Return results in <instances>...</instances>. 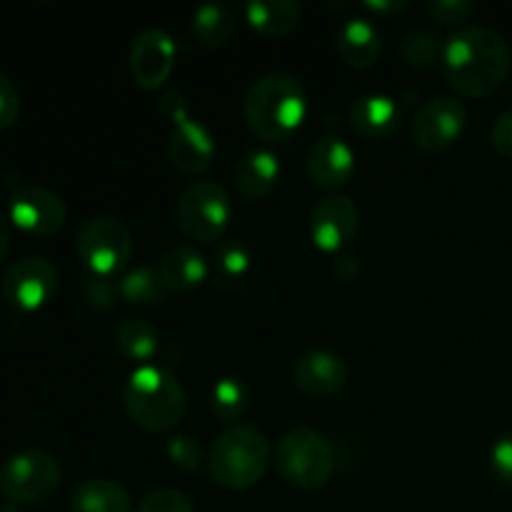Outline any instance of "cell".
Wrapping results in <instances>:
<instances>
[{"label":"cell","instance_id":"obj_1","mask_svg":"<svg viewBox=\"0 0 512 512\" xmlns=\"http://www.w3.org/2000/svg\"><path fill=\"white\" fill-rule=\"evenodd\" d=\"M512 50L503 33L490 25H465L443 48V75L463 98H488L508 80Z\"/></svg>","mask_w":512,"mask_h":512},{"label":"cell","instance_id":"obj_2","mask_svg":"<svg viewBox=\"0 0 512 512\" xmlns=\"http://www.w3.org/2000/svg\"><path fill=\"white\" fill-rule=\"evenodd\" d=\"M248 128L260 140H288L308 115V95L303 83L288 73H268L255 80L243 100Z\"/></svg>","mask_w":512,"mask_h":512},{"label":"cell","instance_id":"obj_3","mask_svg":"<svg viewBox=\"0 0 512 512\" xmlns=\"http://www.w3.org/2000/svg\"><path fill=\"white\" fill-rule=\"evenodd\" d=\"M125 413L148 433H168L183 420L188 395L180 380L160 365H138L123 388Z\"/></svg>","mask_w":512,"mask_h":512},{"label":"cell","instance_id":"obj_4","mask_svg":"<svg viewBox=\"0 0 512 512\" xmlns=\"http://www.w3.org/2000/svg\"><path fill=\"white\" fill-rule=\"evenodd\" d=\"M273 460V448L263 430L255 425H228L210 448V475L220 488L248 490L263 480Z\"/></svg>","mask_w":512,"mask_h":512},{"label":"cell","instance_id":"obj_5","mask_svg":"<svg viewBox=\"0 0 512 512\" xmlns=\"http://www.w3.org/2000/svg\"><path fill=\"white\" fill-rule=\"evenodd\" d=\"M280 478L298 490H320L335 473L333 445L313 428H293L275 448Z\"/></svg>","mask_w":512,"mask_h":512},{"label":"cell","instance_id":"obj_6","mask_svg":"<svg viewBox=\"0 0 512 512\" xmlns=\"http://www.w3.org/2000/svg\"><path fill=\"white\" fill-rule=\"evenodd\" d=\"M180 233L200 245L223 240L233 218V200L230 193L215 180H198L180 193L175 205Z\"/></svg>","mask_w":512,"mask_h":512},{"label":"cell","instance_id":"obj_7","mask_svg":"<svg viewBox=\"0 0 512 512\" xmlns=\"http://www.w3.org/2000/svg\"><path fill=\"white\" fill-rule=\"evenodd\" d=\"M75 250L90 275H113L123 273L125 265L133 258V235L125 228L123 220L110 215H93L83 220L75 235Z\"/></svg>","mask_w":512,"mask_h":512},{"label":"cell","instance_id":"obj_8","mask_svg":"<svg viewBox=\"0 0 512 512\" xmlns=\"http://www.w3.org/2000/svg\"><path fill=\"white\" fill-rule=\"evenodd\" d=\"M60 485V465L45 450H23L0 468V493L13 505H35L48 500Z\"/></svg>","mask_w":512,"mask_h":512},{"label":"cell","instance_id":"obj_9","mask_svg":"<svg viewBox=\"0 0 512 512\" xmlns=\"http://www.w3.org/2000/svg\"><path fill=\"white\" fill-rule=\"evenodd\" d=\"M468 108L455 95H435L425 100L413 118V143L425 153H443L463 135Z\"/></svg>","mask_w":512,"mask_h":512},{"label":"cell","instance_id":"obj_10","mask_svg":"<svg viewBox=\"0 0 512 512\" xmlns=\"http://www.w3.org/2000/svg\"><path fill=\"white\" fill-rule=\"evenodd\" d=\"M58 268L48 258H23L8 268L0 283V293L8 305L23 313H33L48 305L58 290Z\"/></svg>","mask_w":512,"mask_h":512},{"label":"cell","instance_id":"obj_11","mask_svg":"<svg viewBox=\"0 0 512 512\" xmlns=\"http://www.w3.org/2000/svg\"><path fill=\"white\" fill-rule=\"evenodd\" d=\"M68 220L63 198L43 185H23L10 198V223L35 238H50Z\"/></svg>","mask_w":512,"mask_h":512},{"label":"cell","instance_id":"obj_12","mask_svg":"<svg viewBox=\"0 0 512 512\" xmlns=\"http://www.w3.org/2000/svg\"><path fill=\"white\" fill-rule=\"evenodd\" d=\"M360 210L353 198L330 193L313 205L310 238L323 253H340L358 235Z\"/></svg>","mask_w":512,"mask_h":512},{"label":"cell","instance_id":"obj_13","mask_svg":"<svg viewBox=\"0 0 512 512\" xmlns=\"http://www.w3.org/2000/svg\"><path fill=\"white\" fill-rule=\"evenodd\" d=\"M175 40L163 28L138 33L130 45V75L143 90H155L170 78L175 68Z\"/></svg>","mask_w":512,"mask_h":512},{"label":"cell","instance_id":"obj_14","mask_svg":"<svg viewBox=\"0 0 512 512\" xmlns=\"http://www.w3.org/2000/svg\"><path fill=\"white\" fill-rule=\"evenodd\" d=\"M168 158L173 168L183 175H200L213 165L215 140L213 133L193 115H183L173 123L168 140Z\"/></svg>","mask_w":512,"mask_h":512},{"label":"cell","instance_id":"obj_15","mask_svg":"<svg viewBox=\"0 0 512 512\" xmlns=\"http://www.w3.org/2000/svg\"><path fill=\"white\" fill-rule=\"evenodd\" d=\"M350 370L340 355L330 350H310L300 355L293 368L295 388L313 400H325L338 395L348 385Z\"/></svg>","mask_w":512,"mask_h":512},{"label":"cell","instance_id":"obj_16","mask_svg":"<svg viewBox=\"0 0 512 512\" xmlns=\"http://www.w3.org/2000/svg\"><path fill=\"white\" fill-rule=\"evenodd\" d=\"M305 168L318 188L338 190L348 185L355 175V150L350 148L348 140L338 135H325L313 143Z\"/></svg>","mask_w":512,"mask_h":512},{"label":"cell","instance_id":"obj_17","mask_svg":"<svg viewBox=\"0 0 512 512\" xmlns=\"http://www.w3.org/2000/svg\"><path fill=\"white\" fill-rule=\"evenodd\" d=\"M335 50L345 65L365 70L378 63L383 53V35L370 18H350L335 35Z\"/></svg>","mask_w":512,"mask_h":512},{"label":"cell","instance_id":"obj_18","mask_svg":"<svg viewBox=\"0 0 512 512\" xmlns=\"http://www.w3.org/2000/svg\"><path fill=\"white\" fill-rule=\"evenodd\" d=\"M400 115H403L400 105L385 93L360 95L350 105V125L355 133L368 140H383L393 135L400 125Z\"/></svg>","mask_w":512,"mask_h":512},{"label":"cell","instance_id":"obj_19","mask_svg":"<svg viewBox=\"0 0 512 512\" xmlns=\"http://www.w3.org/2000/svg\"><path fill=\"white\" fill-rule=\"evenodd\" d=\"M280 180V160L268 148H250L235 165V185L250 200H260L275 190Z\"/></svg>","mask_w":512,"mask_h":512},{"label":"cell","instance_id":"obj_20","mask_svg":"<svg viewBox=\"0 0 512 512\" xmlns=\"http://www.w3.org/2000/svg\"><path fill=\"white\" fill-rule=\"evenodd\" d=\"M158 270L170 293H188L208 278L210 265L195 245H175L163 255Z\"/></svg>","mask_w":512,"mask_h":512},{"label":"cell","instance_id":"obj_21","mask_svg":"<svg viewBox=\"0 0 512 512\" xmlns=\"http://www.w3.org/2000/svg\"><path fill=\"white\" fill-rule=\"evenodd\" d=\"M303 8L295 0H250L245 20L265 38H285L300 25Z\"/></svg>","mask_w":512,"mask_h":512},{"label":"cell","instance_id":"obj_22","mask_svg":"<svg viewBox=\"0 0 512 512\" xmlns=\"http://www.w3.org/2000/svg\"><path fill=\"white\" fill-rule=\"evenodd\" d=\"M133 498L118 480L90 478L75 488L70 498V512H130Z\"/></svg>","mask_w":512,"mask_h":512},{"label":"cell","instance_id":"obj_23","mask_svg":"<svg viewBox=\"0 0 512 512\" xmlns=\"http://www.w3.org/2000/svg\"><path fill=\"white\" fill-rule=\"evenodd\" d=\"M238 28L233 8L225 3H203L193 13V33L203 48H220Z\"/></svg>","mask_w":512,"mask_h":512},{"label":"cell","instance_id":"obj_24","mask_svg":"<svg viewBox=\"0 0 512 512\" xmlns=\"http://www.w3.org/2000/svg\"><path fill=\"white\" fill-rule=\"evenodd\" d=\"M118 293H120V300H125V303L130 305L158 308V305L165 303L170 290L165 288L163 278H160V270L148 268V265H140V268H133L125 275H120Z\"/></svg>","mask_w":512,"mask_h":512},{"label":"cell","instance_id":"obj_25","mask_svg":"<svg viewBox=\"0 0 512 512\" xmlns=\"http://www.w3.org/2000/svg\"><path fill=\"white\" fill-rule=\"evenodd\" d=\"M115 345L128 360L148 365V360H153L160 348V333L148 320L125 318L115 328Z\"/></svg>","mask_w":512,"mask_h":512},{"label":"cell","instance_id":"obj_26","mask_svg":"<svg viewBox=\"0 0 512 512\" xmlns=\"http://www.w3.org/2000/svg\"><path fill=\"white\" fill-rule=\"evenodd\" d=\"M250 250L245 248L243 240L223 238L215 250V278L225 288H238L250 275Z\"/></svg>","mask_w":512,"mask_h":512},{"label":"cell","instance_id":"obj_27","mask_svg":"<svg viewBox=\"0 0 512 512\" xmlns=\"http://www.w3.org/2000/svg\"><path fill=\"white\" fill-rule=\"evenodd\" d=\"M445 43L438 33L428 28H408L400 38V55L413 68H433L438 60H443Z\"/></svg>","mask_w":512,"mask_h":512},{"label":"cell","instance_id":"obj_28","mask_svg":"<svg viewBox=\"0 0 512 512\" xmlns=\"http://www.w3.org/2000/svg\"><path fill=\"white\" fill-rule=\"evenodd\" d=\"M210 403H213V413L218 415L220 420L235 425V420L243 418L245 410H248L250 388L240 378L225 375V378H220L218 383L213 385Z\"/></svg>","mask_w":512,"mask_h":512},{"label":"cell","instance_id":"obj_29","mask_svg":"<svg viewBox=\"0 0 512 512\" xmlns=\"http://www.w3.org/2000/svg\"><path fill=\"white\" fill-rule=\"evenodd\" d=\"M165 453H168L170 463L178 465L185 473H195L203 465V448L195 438L190 435H170L165 443Z\"/></svg>","mask_w":512,"mask_h":512},{"label":"cell","instance_id":"obj_30","mask_svg":"<svg viewBox=\"0 0 512 512\" xmlns=\"http://www.w3.org/2000/svg\"><path fill=\"white\" fill-rule=\"evenodd\" d=\"M138 512H195L185 493L173 488H158L140 500Z\"/></svg>","mask_w":512,"mask_h":512},{"label":"cell","instance_id":"obj_31","mask_svg":"<svg viewBox=\"0 0 512 512\" xmlns=\"http://www.w3.org/2000/svg\"><path fill=\"white\" fill-rule=\"evenodd\" d=\"M428 15L440 25H460L475 13L473 0H428Z\"/></svg>","mask_w":512,"mask_h":512},{"label":"cell","instance_id":"obj_32","mask_svg":"<svg viewBox=\"0 0 512 512\" xmlns=\"http://www.w3.org/2000/svg\"><path fill=\"white\" fill-rule=\"evenodd\" d=\"M83 293L85 300L98 310H110L115 305V300L120 298L118 283H113V278H103V275H90V278H85Z\"/></svg>","mask_w":512,"mask_h":512},{"label":"cell","instance_id":"obj_33","mask_svg":"<svg viewBox=\"0 0 512 512\" xmlns=\"http://www.w3.org/2000/svg\"><path fill=\"white\" fill-rule=\"evenodd\" d=\"M20 108H23V100H20L18 85L8 75L0 73V133L18 123Z\"/></svg>","mask_w":512,"mask_h":512},{"label":"cell","instance_id":"obj_34","mask_svg":"<svg viewBox=\"0 0 512 512\" xmlns=\"http://www.w3.org/2000/svg\"><path fill=\"white\" fill-rule=\"evenodd\" d=\"M490 465H493L495 475L512 488V430L495 438L493 448H490Z\"/></svg>","mask_w":512,"mask_h":512},{"label":"cell","instance_id":"obj_35","mask_svg":"<svg viewBox=\"0 0 512 512\" xmlns=\"http://www.w3.org/2000/svg\"><path fill=\"white\" fill-rule=\"evenodd\" d=\"M493 148L505 158H512V110H505L495 118L493 130H490Z\"/></svg>","mask_w":512,"mask_h":512},{"label":"cell","instance_id":"obj_36","mask_svg":"<svg viewBox=\"0 0 512 512\" xmlns=\"http://www.w3.org/2000/svg\"><path fill=\"white\" fill-rule=\"evenodd\" d=\"M160 113H163L170 123H175L178 118L188 115V103H185V95L180 93V90H170V93H165L163 100H160Z\"/></svg>","mask_w":512,"mask_h":512},{"label":"cell","instance_id":"obj_37","mask_svg":"<svg viewBox=\"0 0 512 512\" xmlns=\"http://www.w3.org/2000/svg\"><path fill=\"white\" fill-rule=\"evenodd\" d=\"M335 273L345 280H353L355 275L360 273L358 258H353V255H340V258L335 260Z\"/></svg>","mask_w":512,"mask_h":512},{"label":"cell","instance_id":"obj_38","mask_svg":"<svg viewBox=\"0 0 512 512\" xmlns=\"http://www.w3.org/2000/svg\"><path fill=\"white\" fill-rule=\"evenodd\" d=\"M365 8L375 10V13H398V10L408 8V3L405 0H368Z\"/></svg>","mask_w":512,"mask_h":512},{"label":"cell","instance_id":"obj_39","mask_svg":"<svg viewBox=\"0 0 512 512\" xmlns=\"http://www.w3.org/2000/svg\"><path fill=\"white\" fill-rule=\"evenodd\" d=\"M10 238H13V235H10V220L5 218L3 213H0V260H3L5 255H8Z\"/></svg>","mask_w":512,"mask_h":512},{"label":"cell","instance_id":"obj_40","mask_svg":"<svg viewBox=\"0 0 512 512\" xmlns=\"http://www.w3.org/2000/svg\"><path fill=\"white\" fill-rule=\"evenodd\" d=\"M0 512H18V510H15L13 503H10V505H0Z\"/></svg>","mask_w":512,"mask_h":512}]
</instances>
